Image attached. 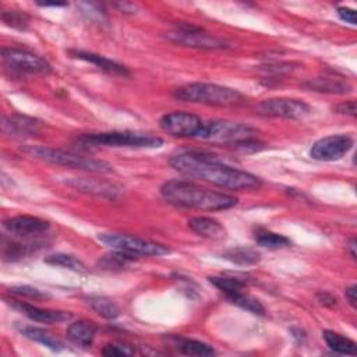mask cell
<instances>
[{"mask_svg": "<svg viewBox=\"0 0 357 357\" xmlns=\"http://www.w3.org/2000/svg\"><path fill=\"white\" fill-rule=\"evenodd\" d=\"M7 303L17 311H20L22 315L29 318L31 321L40 322V324H57L64 322L71 318L70 312L66 311H57V310H47V308H39L36 305H32L29 303L21 301V300H7Z\"/></svg>", "mask_w": 357, "mask_h": 357, "instance_id": "obj_13", "label": "cell"}, {"mask_svg": "<svg viewBox=\"0 0 357 357\" xmlns=\"http://www.w3.org/2000/svg\"><path fill=\"white\" fill-rule=\"evenodd\" d=\"M20 332L24 337L38 342L46 347H49L50 350L54 351H60L64 349V343L57 339L56 336H53L50 332L42 329V328H36V326H21Z\"/></svg>", "mask_w": 357, "mask_h": 357, "instance_id": "obj_21", "label": "cell"}, {"mask_svg": "<svg viewBox=\"0 0 357 357\" xmlns=\"http://www.w3.org/2000/svg\"><path fill=\"white\" fill-rule=\"evenodd\" d=\"M208 279L225 296H229V294L236 293V291H241V290H244V286H245V280H243L240 278H236V276L220 275V276H209Z\"/></svg>", "mask_w": 357, "mask_h": 357, "instance_id": "obj_27", "label": "cell"}, {"mask_svg": "<svg viewBox=\"0 0 357 357\" xmlns=\"http://www.w3.org/2000/svg\"><path fill=\"white\" fill-rule=\"evenodd\" d=\"M98 240L112 248L130 257H160L170 252V248L145 238L123 233H99Z\"/></svg>", "mask_w": 357, "mask_h": 357, "instance_id": "obj_7", "label": "cell"}, {"mask_svg": "<svg viewBox=\"0 0 357 357\" xmlns=\"http://www.w3.org/2000/svg\"><path fill=\"white\" fill-rule=\"evenodd\" d=\"M188 227L201 237L212 238V240H222L226 237V229L223 225L208 216H195L188 220Z\"/></svg>", "mask_w": 357, "mask_h": 357, "instance_id": "obj_18", "label": "cell"}, {"mask_svg": "<svg viewBox=\"0 0 357 357\" xmlns=\"http://www.w3.org/2000/svg\"><path fill=\"white\" fill-rule=\"evenodd\" d=\"M166 38L173 43L188 46V47H197V49L216 50V49L229 47V43L225 39L216 35H212L199 26L190 25V24L177 25V28L169 32Z\"/></svg>", "mask_w": 357, "mask_h": 357, "instance_id": "obj_8", "label": "cell"}, {"mask_svg": "<svg viewBox=\"0 0 357 357\" xmlns=\"http://www.w3.org/2000/svg\"><path fill=\"white\" fill-rule=\"evenodd\" d=\"M66 183L77 190H81V191H86V192H91V194H96V195H102V197H110V198H114L117 197V192L119 190L109 184V183H105V181H99V180H95V178H78V177H73V178H68L66 180Z\"/></svg>", "mask_w": 357, "mask_h": 357, "instance_id": "obj_20", "label": "cell"}, {"mask_svg": "<svg viewBox=\"0 0 357 357\" xmlns=\"http://www.w3.org/2000/svg\"><path fill=\"white\" fill-rule=\"evenodd\" d=\"M82 145L92 146H124V148H159L163 144V139L146 134V132H135V131H109V132H98L91 135H84L79 138Z\"/></svg>", "mask_w": 357, "mask_h": 357, "instance_id": "obj_6", "label": "cell"}, {"mask_svg": "<svg viewBox=\"0 0 357 357\" xmlns=\"http://www.w3.org/2000/svg\"><path fill=\"white\" fill-rule=\"evenodd\" d=\"M333 110L339 114H346V116H356V100L350 99L342 103H337L333 106Z\"/></svg>", "mask_w": 357, "mask_h": 357, "instance_id": "obj_34", "label": "cell"}, {"mask_svg": "<svg viewBox=\"0 0 357 357\" xmlns=\"http://www.w3.org/2000/svg\"><path fill=\"white\" fill-rule=\"evenodd\" d=\"M257 135L258 131L248 124L229 120H213L204 123L198 138L215 144H226L238 148L241 144L257 138Z\"/></svg>", "mask_w": 357, "mask_h": 357, "instance_id": "obj_5", "label": "cell"}, {"mask_svg": "<svg viewBox=\"0 0 357 357\" xmlns=\"http://www.w3.org/2000/svg\"><path fill=\"white\" fill-rule=\"evenodd\" d=\"M317 300L319 301V304L326 305V307H332V305H335L336 301H337L336 297H335L333 294L328 293V291H319V293L317 294Z\"/></svg>", "mask_w": 357, "mask_h": 357, "instance_id": "obj_36", "label": "cell"}, {"mask_svg": "<svg viewBox=\"0 0 357 357\" xmlns=\"http://www.w3.org/2000/svg\"><path fill=\"white\" fill-rule=\"evenodd\" d=\"M96 332L98 326L95 325V322L88 319H78L68 325L66 333L71 343L81 347H89L93 343Z\"/></svg>", "mask_w": 357, "mask_h": 357, "instance_id": "obj_16", "label": "cell"}, {"mask_svg": "<svg viewBox=\"0 0 357 357\" xmlns=\"http://www.w3.org/2000/svg\"><path fill=\"white\" fill-rule=\"evenodd\" d=\"M255 241H257V244H259L265 248H271V250L289 247L291 244V241L286 236L278 234V233H273V231H268V230L258 231L255 234Z\"/></svg>", "mask_w": 357, "mask_h": 357, "instance_id": "obj_29", "label": "cell"}, {"mask_svg": "<svg viewBox=\"0 0 357 357\" xmlns=\"http://www.w3.org/2000/svg\"><path fill=\"white\" fill-rule=\"evenodd\" d=\"M1 59L8 68L18 73L49 74L52 71L50 64L43 57L24 49L4 47L1 50Z\"/></svg>", "mask_w": 357, "mask_h": 357, "instance_id": "obj_10", "label": "cell"}, {"mask_svg": "<svg viewBox=\"0 0 357 357\" xmlns=\"http://www.w3.org/2000/svg\"><path fill=\"white\" fill-rule=\"evenodd\" d=\"M135 353L134 347L126 343H109L102 349V354L107 357H120V356H132Z\"/></svg>", "mask_w": 357, "mask_h": 357, "instance_id": "obj_32", "label": "cell"}, {"mask_svg": "<svg viewBox=\"0 0 357 357\" xmlns=\"http://www.w3.org/2000/svg\"><path fill=\"white\" fill-rule=\"evenodd\" d=\"M353 145L354 139L347 134L328 135L312 144L310 156L318 162H335L342 159Z\"/></svg>", "mask_w": 357, "mask_h": 357, "instance_id": "obj_12", "label": "cell"}, {"mask_svg": "<svg viewBox=\"0 0 357 357\" xmlns=\"http://www.w3.org/2000/svg\"><path fill=\"white\" fill-rule=\"evenodd\" d=\"M39 128L40 123L36 119L22 114L4 116L1 120V131L13 138L33 137L39 132Z\"/></svg>", "mask_w": 357, "mask_h": 357, "instance_id": "obj_15", "label": "cell"}, {"mask_svg": "<svg viewBox=\"0 0 357 357\" xmlns=\"http://www.w3.org/2000/svg\"><path fill=\"white\" fill-rule=\"evenodd\" d=\"M24 152L35 156L47 163L66 166L71 169L92 172V173H110L113 172V166L105 160H98L81 155H75L73 152H67L63 149H54L49 146H24Z\"/></svg>", "mask_w": 357, "mask_h": 357, "instance_id": "obj_4", "label": "cell"}, {"mask_svg": "<svg viewBox=\"0 0 357 357\" xmlns=\"http://www.w3.org/2000/svg\"><path fill=\"white\" fill-rule=\"evenodd\" d=\"M45 262L50 264V265H56V266H63V268L74 271V272H86L85 264L81 259H78L77 257L70 255V254L57 252V254L46 257Z\"/></svg>", "mask_w": 357, "mask_h": 357, "instance_id": "obj_28", "label": "cell"}, {"mask_svg": "<svg viewBox=\"0 0 357 357\" xmlns=\"http://www.w3.org/2000/svg\"><path fill=\"white\" fill-rule=\"evenodd\" d=\"M134 257H130V255H126L123 252H117L114 251L113 254H109V255H105L102 257L99 261H98V265L102 268V269H106V271H116V269H123L126 268V265L132 261Z\"/></svg>", "mask_w": 357, "mask_h": 357, "instance_id": "obj_30", "label": "cell"}, {"mask_svg": "<svg viewBox=\"0 0 357 357\" xmlns=\"http://www.w3.org/2000/svg\"><path fill=\"white\" fill-rule=\"evenodd\" d=\"M257 112L265 117H280V119H304L312 109L311 106L296 98H271L258 103Z\"/></svg>", "mask_w": 357, "mask_h": 357, "instance_id": "obj_9", "label": "cell"}, {"mask_svg": "<svg viewBox=\"0 0 357 357\" xmlns=\"http://www.w3.org/2000/svg\"><path fill=\"white\" fill-rule=\"evenodd\" d=\"M174 346L177 350L183 354L187 356H198V357H206V356H213L215 350L212 346L208 343H204L201 340L195 339H188V337H181V336H174Z\"/></svg>", "mask_w": 357, "mask_h": 357, "instance_id": "obj_22", "label": "cell"}, {"mask_svg": "<svg viewBox=\"0 0 357 357\" xmlns=\"http://www.w3.org/2000/svg\"><path fill=\"white\" fill-rule=\"evenodd\" d=\"M226 298H227L230 303H233V304L238 305L240 308L247 310V311H250V312H252V314H255V315H265V312H266V311H265V307L261 304V301H259L258 298H255V297H252V296L244 293V290L231 293V294L226 296Z\"/></svg>", "mask_w": 357, "mask_h": 357, "instance_id": "obj_26", "label": "cell"}, {"mask_svg": "<svg viewBox=\"0 0 357 357\" xmlns=\"http://www.w3.org/2000/svg\"><path fill=\"white\" fill-rule=\"evenodd\" d=\"M222 257L237 265H255L261 261L259 252L250 247L229 248L222 254Z\"/></svg>", "mask_w": 357, "mask_h": 357, "instance_id": "obj_25", "label": "cell"}, {"mask_svg": "<svg viewBox=\"0 0 357 357\" xmlns=\"http://www.w3.org/2000/svg\"><path fill=\"white\" fill-rule=\"evenodd\" d=\"M86 303L95 312L106 319H114L120 315L119 305L106 296H88Z\"/></svg>", "mask_w": 357, "mask_h": 357, "instance_id": "obj_24", "label": "cell"}, {"mask_svg": "<svg viewBox=\"0 0 357 357\" xmlns=\"http://www.w3.org/2000/svg\"><path fill=\"white\" fill-rule=\"evenodd\" d=\"M173 96L183 102L204 103L220 107L238 106L245 100L244 95L237 89L208 82H192L183 85L173 91Z\"/></svg>", "mask_w": 357, "mask_h": 357, "instance_id": "obj_3", "label": "cell"}, {"mask_svg": "<svg viewBox=\"0 0 357 357\" xmlns=\"http://www.w3.org/2000/svg\"><path fill=\"white\" fill-rule=\"evenodd\" d=\"M160 128L178 138H198L204 121L197 114L188 112H172L165 114L159 121Z\"/></svg>", "mask_w": 357, "mask_h": 357, "instance_id": "obj_11", "label": "cell"}, {"mask_svg": "<svg viewBox=\"0 0 357 357\" xmlns=\"http://www.w3.org/2000/svg\"><path fill=\"white\" fill-rule=\"evenodd\" d=\"M356 238H351L350 240V243H349V245H347V248H349V251H350V255H351V258L353 259H356L357 258V252H356Z\"/></svg>", "mask_w": 357, "mask_h": 357, "instance_id": "obj_39", "label": "cell"}, {"mask_svg": "<svg viewBox=\"0 0 357 357\" xmlns=\"http://www.w3.org/2000/svg\"><path fill=\"white\" fill-rule=\"evenodd\" d=\"M71 54L79 60H84V61H88L91 64L96 66L99 70L106 71L109 74L123 75V77L130 75V71L126 66L119 64L117 61H113L105 56H100V54H96L92 52H84V50H71Z\"/></svg>", "mask_w": 357, "mask_h": 357, "instance_id": "obj_17", "label": "cell"}, {"mask_svg": "<svg viewBox=\"0 0 357 357\" xmlns=\"http://www.w3.org/2000/svg\"><path fill=\"white\" fill-rule=\"evenodd\" d=\"M38 6H40V7H64V6H67V3H38Z\"/></svg>", "mask_w": 357, "mask_h": 357, "instance_id": "obj_40", "label": "cell"}, {"mask_svg": "<svg viewBox=\"0 0 357 357\" xmlns=\"http://www.w3.org/2000/svg\"><path fill=\"white\" fill-rule=\"evenodd\" d=\"M116 7H119V10H121V13H135V6L130 4V3H116Z\"/></svg>", "mask_w": 357, "mask_h": 357, "instance_id": "obj_38", "label": "cell"}, {"mask_svg": "<svg viewBox=\"0 0 357 357\" xmlns=\"http://www.w3.org/2000/svg\"><path fill=\"white\" fill-rule=\"evenodd\" d=\"M344 296H346L349 304H350L353 308H356V307H357V286H356V284H351V286L346 287Z\"/></svg>", "mask_w": 357, "mask_h": 357, "instance_id": "obj_37", "label": "cell"}, {"mask_svg": "<svg viewBox=\"0 0 357 357\" xmlns=\"http://www.w3.org/2000/svg\"><path fill=\"white\" fill-rule=\"evenodd\" d=\"M160 195L176 206L192 208L201 211H222L237 205L238 199L233 195L212 191L185 180L165 181L160 188Z\"/></svg>", "mask_w": 357, "mask_h": 357, "instance_id": "obj_2", "label": "cell"}, {"mask_svg": "<svg viewBox=\"0 0 357 357\" xmlns=\"http://www.w3.org/2000/svg\"><path fill=\"white\" fill-rule=\"evenodd\" d=\"M170 166L192 178H201L227 190H255L262 181L258 176L225 165L216 155L204 151H184L170 159Z\"/></svg>", "mask_w": 357, "mask_h": 357, "instance_id": "obj_1", "label": "cell"}, {"mask_svg": "<svg viewBox=\"0 0 357 357\" xmlns=\"http://www.w3.org/2000/svg\"><path fill=\"white\" fill-rule=\"evenodd\" d=\"M304 85L310 91L322 92V93L343 95V93H349L351 91V85L347 81H344L342 78L328 77V75H321V77L311 78Z\"/></svg>", "mask_w": 357, "mask_h": 357, "instance_id": "obj_19", "label": "cell"}, {"mask_svg": "<svg viewBox=\"0 0 357 357\" xmlns=\"http://www.w3.org/2000/svg\"><path fill=\"white\" fill-rule=\"evenodd\" d=\"M1 21L18 31H25L29 25V15L18 10H4L1 11Z\"/></svg>", "mask_w": 357, "mask_h": 357, "instance_id": "obj_31", "label": "cell"}, {"mask_svg": "<svg viewBox=\"0 0 357 357\" xmlns=\"http://www.w3.org/2000/svg\"><path fill=\"white\" fill-rule=\"evenodd\" d=\"M322 337L325 339L328 347L331 350H333L335 353H339V354H350V356H354L357 354V344L354 340L337 333V332H333V331H324L322 332Z\"/></svg>", "mask_w": 357, "mask_h": 357, "instance_id": "obj_23", "label": "cell"}, {"mask_svg": "<svg viewBox=\"0 0 357 357\" xmlns=\"http://www.w3.org/2000/svg\"><path fill=\"white\" fill-rule=\"evenodd\" d=\"M10 291L17 294V296H24V297H29V298H47L49 294L36 289V287H32V286H13L10 287Z\"/></svg>", "mask_w": 357, "mask_h": 357, "instance_id": "obj_33", "label": "cell"}, {"mask_svg": "<svg viewBox=\"0 0 357 357\" xmlns=\"http://www.w3.org/2000/svg\"><path fill=\"white\" fill-rule=\"evenodd\" d=\"M3 227L15 236H33L46 231L50 227V223L38 216L20 215L6 219L3 222Z\"/></svg>", "mask_w": 357, "mask_h": 357, "instance_id": "obj_14", "label": "cell"}, {"mask_svg": "<svg viewBox=\"0 0 357 357\" xmlns=\"http://www.w3.org/2000/svg\"><path fill=\"white\" fill-rule=\"evenodd\" d=\"M337 15L340 17L342 21L344 22H349L351 25H356L357 24V15H356V11L353 8H349V7H339L337 8Z\"/></svg>", "mask_w": 357, "mask_h": 357, "instance_id": "obj_35", "label": "cell"}]
</instances>
